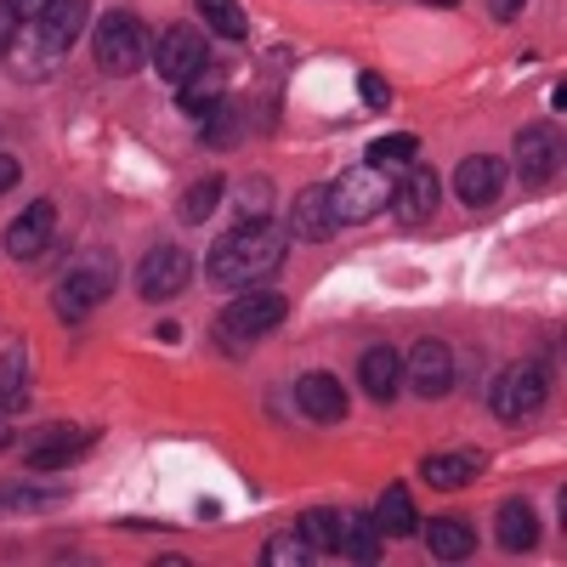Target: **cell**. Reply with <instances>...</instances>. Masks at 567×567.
<instances>
[{
	"instance_id": "6da1fadb",
	"label": "cell",
	"mask_w": 567,
	"mask_h": 567,
	"mask_svg": "<svg viewBox=\"0 0 567 567\" xmlns=\"http://www.w3.org/2000/svg\"><path fill=\"white\" fill-rule=\"evenodd\" d=\"M284 256H290V227L272 216H245L227 239L210 245L205 267L221 290H256V284H267L284 267Z\"/></svg>"
},
{
	"instance_id": "7a4b0ae2",
	"label": "cell",
	"mask_w": 567,
	"mask_h": 567,
	"mask_svg": "<svg viewBox=\"0 0 567 567\" xmlns=\"http://www.w3.org/2000/svg\"><path fill=\"white\" fill-rule=\"evenodd\" d=\"M114 278H120L114 250H85V256H74L69 272L58 278V312H63V318H85L91 307L114 290Z\"/></svg>"
},
{
	"instance_id": "3957f363",
	"label": "cell",
	"mask_w": 567,
	"mask_h": 567,
	"mask_svg": "<svg viewBox=\"0 0 567 567\" xmlns=\"http://www.w3.org/2000/svg\"><path fill=\"white\" fill-rule=\"evenodd\" d=\"M91 58L103 74H136L148 63V29L136 12H103L97 34H91Z\"/></svg>"
},
{
	"instance_id": "277c9868",
	"label": "cell",
	"mask_w": 567,
	"mask_h": 567,
	"mask_svg": "<svg viewBox=\"0 0 567 567\" xmlns=\"http://www.w3.org/2000/svg\"><path fill=\"white\" fill-rule=\"evenodd\" d=\"M284 318H290V301H284L278 290H267V284H256V290H245L221 312V347H250V341L272 336Z\"/></svg>"
},
{
	"instance_id": "5b68a950",
	"label": "cell",
	"mask_w": 567,
	"mask_h": 567,
	"mask_svg": "<svg viewBox=\"0 0 567 567\" xmlns=\"http://www.w3.org/2000/svg\"><path fill=\"white\" fill-rule=\"evenodd\" d=\"M386 199H392V182H386V171H374V165H358L341 182H329V210H336V227L369 221L374 210H386Z\"/></svg>"
},
{
	"instance_id": "8992f818",
	"label": "cell",
	"mask_w": 567,
	"mask_h": 567,
	"mask_svg": "<svg viewBox=\"0 0 567 567\" xmlns=\"http://www.w3.org/2000/svg\"><path fill=\"white\" fill-rule=\"evenodd\" d=\"M550 398V369L545 363H511L499 381H494V414L499 420H528L534 409H545Z\"/></svg>"
},
{
	"instance_id": "52a82bcc",
	"label": "cell",
	"mask_w": 567,
	"mask_h": 567,
	"mask_svg": "<svg viewBox=\"0 0 567 567\" xmlns=\"http://www.w3.org/2000/svg\"><path fill=\"white\" fill-rule=\"evenodd\" d=\"M205 63H210V40H205V29H194V23H171V29L159 34V45H154V69H159L171 85H187Z\"/></svg>"
},
{
	"instance_id": "ba28073f",
	"label": "cell",
	"mask_w": 567,
	"mask_h": 567,
	"mask_svg": "<svg viewBox=\"0 0 567 567\" xmlns=\"http://www.w3.org/2000/svg\"><path fill=\"white\" fill-rule=\"evenodd\" d=\"M187 278H194V261H187L182 245H154L136 267V296L142 301H176L187 290Z\"/></svg>"
},
{
	"instance_id": "9c48e42d",
	"label": "cell",
	"mask_w": 567,
	"mask_h": 567,
	"mask_svg": "<svg viewBox=\"0 0 567 567\" xmlns=\"http://www.w3.org/2000/svg\"><path fill=\"white\" fill-rule=\"evenodd\" d=\"M403 381H409L414 398H443V392H454V381H460L454 347H443V341H420V347H409V358H403Z\"/></svg>"
},
{
	"instance_id": "30bf717a",
	"label": "cell",
	"mask_w": 567,
	"mask_h": 567,
	"mask_svg": "<svg viewBox=\"0 0 567 567\" xmlns=\"http://www.w3.org/2000/svg\"><path fill=\"white\" fill-rule=\"evenodd\" d=\"M386 205L398 210V221H403V227L432 221V216H437V205H443V176H437V171H425V165H414V171L392 187V199H386Z\"/></svg>"
},
{
	"instance_id": "8fae6325",
	"label": "cell",
	"mask_w": 567,
	"mask_h": 567,
	"mask_svg": "<svg viewBox=\"0 0 567 567\" xmlns=\"http://www.w3.org/2000/svg\"><path fill=\"white\" fill-rule=\"evenodd\" d=\"M91 443H97V432H85V425H45V432L29 437V465L34 471H63L80 454H91Z\"/></svg>"
},
{
	"instance_id": "7c38bea8",
	"label": "cell",
	"mask_w": 567,
	"mask_h": 567,
	"mask_svg": "<svg viewBox=\"0 0 567 567\" xmlns=\"http://www.w3.org/2000/svg\"><path fill=\"white\" fill-rule=\"evenodd\" d=\"M58 239V205L52 199H34L12 227H7V256H18V261H34V256H45V245Z\"/></svg>"
},
{
	"instance_id": "4fadbf2b",
	"label": "cell",
	"mask_w": 567,
	"mask_h": 567,
	"mask_svg": "<svg viewBox=\"0 0 567 567\" xmlns=\"http://www.w3.org/2000/svg\"><path fill=\"white\" fill-rule=\"evenodd\" d=\"M499 187H505V165H499L494 154H471V159L454 165V194H460V205H471V210L494 205Z\"/></svg>"
},
{
	"instance_id": "5bb4252c",
	"label": "cell",
	"mask_w": 567,
	"mask_h": 567,
	"mask_svg": "<svg viewBox=\"0 0 567 567\" xmlns=\"http://www.w3.org/2000/svg\"><path fill=\"white\" fill-rule=\"evenodd\" d=\"M85 18H91V0H52V7L40 12V52L45 58H63L69 45L80 40Z\"/></svg>"
},
{
	"instance_id": "9a60e30c",
	"label": "cell",
	"mask_w": 567,
	"mask_h": 567,
	"mask_svg": "<svg viewBox=\"0 0 567 567\" xmlns=\"http://www.w3.org/2000/svg\"><path fill=\"white\" fill-rule=\"evenodd\" d=\"M296 409L307 420H318V425H336V420H347V392H341L336 374L312 369V374H301V381H296Z\"/></svg>"
},
{
	"instance_id": "2e32d148",
	"label": "cell",
	"mask_w": 567,
	"mask_h": 567,
	"mask_svg": "<svg viewBox=\"0 0 567 567\" xmlns=\"http://www.w3.org/2000/svg\"><path fill=\"white\" fill-rule=\"evenodd\" d=\"M556 165H561V142H556V131L528 125L523 136H516V171H523V182H550Z\"/></svg>"
},
{
	"instance_id": "e0dca14e",
	"label": "cell",
	"mask_w": 567,
	"mask_h": 567,
	"mask_svg": "<svg viewBox=\"0 0 567 567\" xmlns=\"http://www.w3.org/2000/svg\"><path fill=\"white\" fill-rule=\"evenodd\" d=\"M329 233H336V210H329V187H307V194H296V210H290V239L323 245Z\"/></svg>"
},
{
	"instance_id": "ac0fdd59",
	"label": "cell",
	"mask_w": 567,
	"mask_h": 567,
	"mask_svg": "<svg viewBox=\"0 0 567 567\" xmlns=\"http://www.w3.org/2000/svg\"><path fill=\"white\" fill-rule=\"evenodd\" d=\"M477 471H483L477 449H454V454H425V460H420V477L432 483V488H443V494L477 483Z\"/></svg>"
},
{
	"instance_id": "d6986e66",
	"label": "cell",
	"mask_w": 567,
	"mask_h": 567,
	"mask_svg": "<svg viewBox=\"0 0 567 567\" xmlns=\"http://www.w3.org/2000/svg\"><path fill=\"white\" fill-rule=\"evenodd\" d=\"M358 381H363V392H369L374 403H392L398 386H403V358H398L392 347H369L363 363H358Z\"/></svg>"
},
{
	"instance_id": "ffe728a7",
	"label": "cell",
	"mask_w": 567,
	"mask_h": 567,
	"mask_svg": "<svg viewBox=\"0 0 567 567\" xmlns=\"http://www.w3.org/2000/svg\"><path fill=\"white\" fill-rule=\"evenodd\" d=\"M494 534H499V545L505 550H534L539 545V516H534V505L528 499H505L499 505V516H494Z\"/></svg>"
},
{
	"instance_id": "44dd1931",
	"label": "cell",
	"mask_w": 567,
	"mask_h": 567,
	"mask_svg": "<svg viewBox=\"0 0 567 567\" xmlns=\"http://www.w3.org/2000/svg\"><path fill=\"white\" fill-rule=\"evenodd\" d=\"M336 550L347 561H381L386 545H381V528L369 523V516H341L336 511Z\"/></svg>"
},
{
	"instance_id": "7402d4cb",
	"label": "cell",
	"mask_w": 567,
	"mask_h": 567,
	"mask_svg": "<svg viewBox=\"0 0 567 567\" xmlns=\"http://www.w3.org/2000/svg\"><path fill=\"white\" fill-rule=\"evenodd\" d=\"M381 534H414L420 528V511H414V499H409V488H386L381 499H374V516H369Z\"/></svg>"
},
{
	"instance_id": "603a6c76",
	"label": "cell",
	"mask_w": 567,
	"mask_h": 567,
	"mask_svg": "<svg viewBox=\"0 0 567 567\" xmlns=\"http://www.w3.org/2000/svg\"><path fill=\"white\" fill-rule=\"evenodd\" d=\"M425 545H432L437 561H465L471 556V523H460V516H437V523H425Z\"/></svg>"
},
{
	"instance_id": "cb8c5ba5",
	"label": "cell",
	"mask_w": 567,
	"mask_h": 567,
	"mask_svg": "<svg viewBox=\"0 0 567 567\" xmlns=\"http://www.w3.org/2000/svg\"><path fill=\"white\" fill-rule=\"evenodd\" d=\"M221 199H227V182H221V176H199L194 187H187V199H182V221H187V227L210 221Z\"/></svg>"
},
{
	"instance_id": "d4e9b609",
	"label": "cell",
	"mask_w": 567,
	"mask_h": 567,
	"mask_svg": "<svg viewBox=\"0 0 567 567\" xmlns=\"http://www.w3.org/2000/svg\"><path fill=\"white\" fill-rule=\"evenodd\" d=\"M199 142H205V148H233V142H239V114L227 109V97H216L199 114Z\"/></svg>"
},
{
	"instance_id": "484cf974",
	"label": "cell",
	"mask_w": 567,
	"mask_h": 567,
	"mask_svg": "<svg viewBox=\"0 0 567 567\" xmlns=\"http://www.w3.org/2000/svg\"><path fill=\"white\" fill-rule=\"evenodd\" d=\"M414 154H420V136L398 131V136H381V142H374L363 165H374V171H398V165H414Z\"/></svg>"
},
{
	"instance_id": "4316f807",
	"label": "cell",
	"mask_w": 567,
	"mask_h": 567,
	"mask_svg": "<svg viewBox=\"0 0 567 567\" xmlns=\"http://www.w3.org/2000/svg\"><path fill=\"white\" fill-rule=\"evenodd\" d=\"M312 556H318V550H312L301 534H272V539L261 545V561H267V567H307Z\"/></svg>"
},
{
	"instance_id": "83f0119b",
	"label": "cell",
	"mask_w": 567,
	"mask_h": 567,
	"mask_svg": "<svg viewBox=\"0 0 567 567\" xmlns=\"http://www.w3.org/2000/svg\"><path fill=\"white\" fill-rule=\"evenodd\" d=\"M199 7H205V18H210L216 34H227V40H245L250 34V18L239 12V0H199Z\"/></svg>"
},
{
	"instance_id": "f1b7e54d",
	"label": "cell",
	"mask_w": 567,
	"mask_h": 567,
	"mask_svg": "<svg viewBox=\"0 0 567 567\" xmlns=\"http://www.w3.org/2000/svg\"><path fill=\"white\" fill-rule=\"evenodd\" d=\"M301 539L312 550H336V511H307L301 516Z\"/></svg>"
},
{
	"instance_id": "f546056e",
	"label": "cell",
	"mask_w": 567,
	"mask_h": 567,
	"mask_svg": "<svg viewBox=\"0 0 567 567\" xmlns=\"http://www.w3.org/2000/svg\"><path fill=\"white\" fill-rule=\"evenodd\" d=\"M63 494H52V488H0V511H40V505H58Z\"/></svg>"
},
{
	"instance_id": "4dcf8cb0",
	"label": "cell",
	"mask_w": 567,
	"mask_h": 567,
	"mask_svg": "<svg viewBox=\"0 0 567 567\" xmlns=\"http://www.w3.org/2000/svg\"><path fill=\"white\" fill-rule=\"evenodd\" d=\"M358 97H363V109H392V85L381 80V74H358Z\"/></svg>"
},
{
	"instance_id": "1f68e13d",
	"label": "cell",
	"mask_w": 567,
	"mask_h": 567,
	"mask_svg": "<svg viewBox=\"0 0 567 567\" xmlns=\"http://www.w3.org/2000/svg\"><path fill=\"white\" fill-rule=\"evenodd\" d=\"M12 34H18V12L7 7V0H0V58L12 52Z\"/></svg>"
},
{
	"instance_id": "d6a6232c",
	"label": "cell",
	"mask_w": 567,
	"mask_h": 567,
	"mask_svg": "<svg viewBox=\"0 0 567 567\" xmlns=\"http://www.w3.org/2000/svg\"><path fill=\"white\" fill-rule=\"evenodd\" d=\"M528 0H488V12H494V23H511L516 12H523Z\"/></svg>"
},
{
	"instance_id": "836d02e7",
	"label": "cell",
	"mask_w": 567,
	"mask_h": 567,
	"mask_svg": "<svg viewBox=\"0 0 567 567\" xmlns=\"http://www.w3.org/2000/svg\"><path fill=\"white\" fill-rule=\"evenodd\" d=\"M18 176H23V171H18V159H12V154H0V194H12Z\"/></svg>"
},
{
	"instance_id": "e575fe53",
	"label": "cell",
	"mask_w": 567,
	"mask_h": 567,
	"mask_svg": "<svg viewBox=\"0 0 567 567\" xmlns=\"http://www.w3.org/2000/svg\"><path fill=\"white\" fill-rule=\"evenodd\" d=\"M7 7H12V12H18V23H23V18H40L45 7H52V0H7Z\"/></svg>"
},
{
	"instance_id": "d590c367",
	"label": "cell",
	"mask_w": 567,
	"mask_h": 567,
	"mask_svg": "<svg viewBox=\"0 0 567 567\" xmlns=\"http://www.w3.org/2000/svg\"><path fill=\"white\" fill-rule=\"evenodd\" d=\"M7 449H12V425H7V420H0V454H7Z\"/></svg>"
},
{
	"instance_id": "8d00e7d4",
	"label": "cell",
	"mask_w": 567,
	"mask_h": 567,
	"mask_svg": "<svg viewBox=\"0 0 567 567\" xmlns=\"http://www.w3.org/2000/svg\"><path fill=\"white\" fill-rule=\"evenodd\" d=\"M425 7H460V0H425Z\"/></svg>"
}]
</instances>
